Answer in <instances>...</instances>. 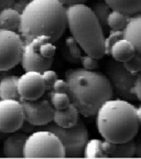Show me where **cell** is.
Segmentation results:
<instances>
[{
	"instance_id": "cell-15",
	"label": "cell",
	"mask_w": 141,
	"mask_h": 159,
	"mask_svg": "<svg viewBox=\"0 0 141 159\" xmlns=\"http://www.w3.org/2000/svg\"><path fill=\"white\" fill-rule=\"evenodd\" d=\"M28 135L24 133H13L6 138L2 152L7 158H23V148Z\"/></svg>"
},
{
	"instance_id": "cell-36",
	"label": "cell",
	"mask_w": 141,
	"mask_h": 159,
	"mask_svg": "<svg viewBox=\"0 0 141 159\" xmlns=\"http://www.w3.org/2000/svg\"><path fill=\"white\" fill-rule=\"evenodd\" d=\"M136 113H137V118H138L139 125H141V104L138 108H136Z\"/></svg>"
},
{
	"instance_id": "cell-34",
	"label": "cell",
	"mask_w": 141,
	"mask_h": 159,
	"mask_svg": "<svg viewBox=\"0 0 141 159\" xmlns=\"http://www.w3.org/2000/svg\"><path fill=\"white\" fill-rule=\"evenodd\" d=\"M59 2L64 5L65 7L67 6H73V5H79V3H85L88 0H59Z\"/></svg>"
},
{
	"instance_id": "cell-27",
	"label": "cell",
	"mask_w": 141,
	"mask_h": 159,
	"mask_svg": "<svg viewBox=\"0 0 141 159\" xmlns=\"http://www.w3.org/2000/svg\"><path fill=\"white\" fill-rule=\"evenodd\" d=\"M37 49H39L40 54L44 57H53L56 52V47L53 44V42H50V41L40 43Z\"/></svg>"
},
{
	"instance_id": "cell-8",
	"label": "cell",
	"mask_w": 141,
	"mask_h": 159,
	"mask_svg": "<svg viewBox=\"0 0 141 159\" xmlns=\"http://www.w3.org/2000/svg\"><path fill=\"white\" fill-rule=\"evenodd\" d=\"M23 47L19 33L0 29V72L9 71L21 62Z\"/></svg>"
},
{
	"instance_id": "cell-18",
	"label": "cell",
	"mask_w": 141,
	"mask_h": 159,
	"mask_svg": "<svg viewBox=\"0 0 141 159\" xmlns=\"http://www.w3.org/2000/svg\"><path fill=\"white\" fill-rule=\"evenodd\" d=\"M112 10H117L128 16H134L141 11V0H104Z\"/></svg>"
},
{
	"instance_id": "cell-7",
	"label": "cell",
	"mask_w": 141,
	"mask_h": 159,
	"mask_svg": "<svg viewBox=\"0 0 141 159\" xmlns=\"http://www.w3.org/2000/svg\"><path fill=\"white\" fill-rule=\"evenodd\" d=\"M105 72L112 85V92L118 96V98L125 99L128 102L137 99L132 89L136 73L129 71L124 63L114 59L108 60V62L105 65Z\"/></svg>"
},
{
	"instance_id": "cell-13",
	"label": "cell",
	"mask_w": 141,
	"mask_h": 159,
	"mask_svg": "<svg viewBox=\"0 0 141 159\" xmlns=\"http://www.w3.org/2000/svg\"><path fill=\"white\" fill-rule=\"evenodd\" d=\"M18 92L20 99L33 101L46 93L42 73L28 71L18 77Z\"/></svg>"
},
{
	"instance_id": "cell-25",
	"label": "cell",
	"mask_w": 141,
	"mask_h": 159,
	"mask_svg": "<svg viewBox=\"0 0 141 159\" xmlns=\"http://www.w3.org/2000/svg\"><path fill=\"white\" fill-rule=\"evenodd\" d=\"M65 48L67 49L69 54L72 55L73 57H75V59L79 60V57H82V49L77 44V42L73 37H68L65 40Z\"/></svg>"
},
{
	"instance_id": "cell-21",
	"label": "cell",
	"mask_w": 141,
	"mask_h": 159,
	"mask_svg": "<svg viewBox=\"0 0 141 159\" xmlns=\"http://www.w3.org/2000/svg\"><path fill=\"white\" fill-rule=\"evenodd\" d=\"M129 19L130 16L125 15L117 10H112L107 20V25L112 31H124L126 25H128Z\"/></svg>"
},
{
	"instance_id": "cell-5",
	"label": "cell",
	"mask_w": 141,
	"mask_h": 159,
	"mask_svg": "<svg viewBox=\"0 0 141 159\" xmlns=\"http://www.w3.org/2000/svg\"><path fill=\"white\" fill-rule=\"evenodd\" d=\"M37 129L49 130L55 134L59 138L65 150V158H83L84 148L88 142V132L85 126V123L78 118L77 123L72 127L64 128L56 124H49L39 126Z\"/></svg>"
},
{
	"instance_id": "cell-12",
	"label": "cell",
	"mask_w": 141,
	"mask_h": 159,
	"mask_svg": "<svg viewBox=\"0 0 141 159\" xmlns=\"http://www.w3.org/2000/svg\"><path fill=\"white\" fill-rule=\"evenodd\" d=\"M124 38L134 44V52L131 59L125 62V66L134 73L141 72V15L131 17L124 30Z\"/></svg>"
},
{
	"instance_id": "cell-19",
	"label": "cell",
	"mask_w": 141,
	"mask_h": 159,
	"mask_svg": "<svg viewBox=\"0 0 141 159\" xmlns=\"http://www.w3.org/2000/svg\"><path fill=\"white\" fill-rule=\"evenodd\" d=\"M18 77L15 75H8L0 81V99H17L20 101L18 92Z\"/></svg>"
},
{
	"instance_id": "cell-22",
	"label": "cell",
	"mask_w": 141,
	"mask_h": 159,
	"mask_svg": "<svg viewBox=\"0 0 141 159\" xmlns=\"http://www.w3.org/2000/svg\"><path fill=\"white\" fill-rule=\"evenodd\" d=\"M92 10H93V12H94L95 17L98 20V22L102 25V28L104 30H106L107 28H108L107 20H108L109 13L112 11L110 7H109L105 1H98V2L94 3V6L92 7Z\"/></svg>"
},
{
	"instance_id": "cell-33",
	"label": "cell",
	"mask_w": 141,
	"mask_h": 159,
	"mask_svg": "<svg viewBox=\"0 0 141 159\" xmlns=\"http://www.w3.org/2000/svg\"><path fill=\"white\" fill-rule=\"evenodd\" d=\"M134 157L141 158V135L134 142Z\"/></svg>"
},
{
	"instance_id": "cell-17",
	"label": "cell",
	"mask_w": 141,
	"mask_h": 159,
	"mask_svg": "<svg viewBox=\"0 0 141 159\" xmlns=\"http://www.w3.org/2000/svg\"><path fill=\"white\" fill-rule=\"evenodd\" d=\"M79 118V113L75 108L74 105L69 104L67 107L62 109H54L53 114V122L59 127H68L74 126Z\"/></svg>"
},
{
	"instance_id": "cell-3",
	"label": "cell",
	"mask_w": 141,
	"mask_h": 159,
	"mask_svg": "<svg viewBox=\"0 0 141 159\" xmlns=\"http://www.w3.org/2000/svg\"><path fill=\"white\" fill-rule=\"evenodd\" d=\"M100 136L112 143L131 140L139 132L136 107L128 101L110 98L99 107L96 114Z\"/></svg>"
},
{
	"instance_id": "cell-14",
	"label": "cell",
	"mask_w": 141,
	"mask_h": 159,
	"mask_svg": "<svg viewBox=\"0 0 141 159\" xmlns=\"http://www.w3.org/2000/svg\"><path fill=\"white\" fill-rule=\"evenodd\" d=\"M100 148L104 154V158H132L134 156V140L125 143H112L103 140Z\"/></svg>"
},
{
	"instance_id": "cell-32",
	"label": "cell",
	"mask_w": 141,
	"mask_h": 159,
	"mask_svg": "<svg viewBox=\"0 0 141 159\" xmlns=\"http://www.w3.org/2000/svg\"><path fill=\"white\" fill-rule=\"evenodd\" d=\"M29 2L30 0H13V3L11 6V8H13L15 10H17L18 12L21 13Z\"/></svg>"
},
{
	"instance_id": "cell-28",
	"label": "cell",
	"mask_w": 141,
	"mask_h": 159,
	"mask_svg": "<svg viewBox=\"0 0 141 159\" xmlns=\"http://www.w3.org/2000/svg\"><path fill=\"white\" fill-rule=\"evenodd\" d=\"M42 77L44 80V83H45V89H46V92H50V91H52V87L54 82L56 81L59 77H57V74L55 71L53 70L49 69V70H45L44 72L42 73Z\"/></svg>"
},
{
	"instance_id": "cell-26",
	"label": "cell",
	"mask_w": 141,
	"mask_h": 159,
	"mask_svg": "<svg viewBox=\"0 0 141 159\" xmlns=\"http://www.w3.org/2000/svg\"><path fill=\"white\" fill-rule=\"evenodd\" d=\"M121 38H124V31H110L108 38H105V55H109L112 44Z\"/></svg>"
},
{
	"instance_id": "cell-2",
	"label": "cell",
	"mask_w": 141,
	"mask_h": 159,
	"mask_svg": "<svg viewBox=\"0 0 141 159\" xmlns=\"http://www.w3.org/2000/svg\"><path fill=\"white\" fill-rule=\"evenodd\" d=\"M65 81L71 104L84 117L95 116L99 107L114 96L107 76L95 70L84 67L67 70Z\"/></svg>"
},
{
	"instance_id": "cell-9",
	"label": "cell",
	"mask_w": 141,
	"mask_h": 159,
	"mask_svg": "<svg viewBox=\"0 0 141 159\" xmlns=\"http://www.w3.org/2000/svg\"><path fill=\"white\" fill-rule=\"evenodd\" d=\"M23 109L24 120L31 126H43L53 122L54 107L50 102V95L47 92L46 96H41L33 101L20 99Z\"/></svg>"
},
{
	"instance_id": "cell-11",
	"label": "cell",
	"mask_w": 141,
	"mask_h": 159,
	"mask_svg": "<svg viewBox=\"0 0 141 159\" xmlns=\"http://www.w3.org/2000/svg\"><path fill=\"white\" fill-rule=\"evenodd\" d=\"M24 124L22 105L17 99H0V132L15 133Z\"/></svg>"
},
{
	"instance_id": "cell-30",
	"label": "cell",
	"mask_w": 141,
	"mask_h": 159,
	"mask_svg": "<svg viewBox=\"0 0 141 159\" xmlns=\"http://www.w3.org/2000/svg\"><path fill=\"white\" fill-rule=\"evenodd\" d=\"M134 94L136 98L141 102V72L136 73V79L134 83Z\"/></svg>"
},
{
	"instance_id": "cell-10",
	"label": "cell",
	"mask_w": 141,
	"mask_h": 159,
	"mask_svg": "<svg viewBox=\"0 0 141 159\" xmlns=\"http://www.w3.org/2000/svg\"><path fill=\"white\" fill-rule=\"evenodd\" d=\"M50 41L46 37H39L34 40L24 43L23 47L22 57H21V65L25 72L28 71H33V72L43 73L45 70H49L52 67L53 57H44L40 54L39 45L42 42ZM51 42V41H50Z\"/></svg>"
},
{
	"instance_id": "cell-29",
	"label": "cell",
	"mask_w": 141,
	"mask_h": 159,
	"mask_svg": "<svg viewBox=\"0 0 141 159\" xmlns=\"http://www.w3.org/2000/svg\"><path fill=\"white\" fill-rule=\"evenodd\" d=\"M81 60V62H82V65L84 69L86 70H96L98 67V61L97 59L93 57H89V55H82V57H79Z\"/></svg>"
},
{
	"instance_id": "cell-16",
	"label": "cell",
	"mask_w": 141,
	"mask_h": 159,
	"mask_svg": "<svg viewBox=\"0 0 141 159\" xmlns=\"http://www.w3.org/2000/svg\"><path fill=\"white\" fill-rule=\"evenodd\" d=\"M134 52L136 50H134V44L126 38H121L112 44L109 55H112V59L116 61L125 63L134 57Z\"/></svg>"
},
{
	"instance_id": "cell-24",
	"label": "cell",
	"mask_w": 141,
	"mask_h": 159,
	"mask_svg": "<svg viewBox=\"0 0 141 159\" xmlns=\"http://www.w3.org/2000/svg\"><path fill=\"white\" fill-rule=\"evenodd\" d=\"M50 102L52 104V106L54 107V109H62L67 107L71 104L69 101V96L67 95V93H61V92H53L50 91Z\"/></svg>"
},
{
	"instance_id": "cell-35",
	"label": "cell",
	"mask_w": 141,
	"mask_h": 159,
	"mask_svg": "<svg viewBox=\"0 0 141 159\" xmlns=\"http://www.w3.org/2000/svg\"><path fill=\"white\" fill-rule=\"evenodd\" d=\"M13 3V0H0V11L7 8H11Z\"/></svg>"
},
{
	"instance_id": "cell-4",
	"label": "cell",
	"mask_w": 141,
	"mask_h": 159,
	"mask_svg": "<svg viewBox=\"0 0 141 159\" xmlns=\"http://www.w3.org/2000/svg\"><path fill=\"white\" fill-rule=\"evenodd\" d=\"M67 28L85 54L99 60L105 57L104 29L92 8L85 3L66 7Z\"/></svg>"
},
{
	"instance_id": "cell-23",
	"label": "cell",
	"mask_w": 141,
	"mask_h": 159,
	"mask_svg": "<svg viewBox=\"0 0 141 159\" xmlns=\"http://www.w3.org/2000/svg\"><path fill=\"white\" fill-rule=\"evenodd\" d=\"M102 140L92 139L88 140L84 148V158H104V154L100 148Z\"/></svg>"
},
{
	"instance_id": "cell-31",
	"label": "cell",
	"mask_w": 141,
	"mask_h": 159,
	"mask_svg": "<svg viewBox=\"0 0 141 159\" xmlns=\"http://www.w3.org/2000/svg\"><path fill=\"white\" fill-rule=\"evenodd\" d=\"M67 83L65 80H61V79H57L56 81L54 82L52 87V91L53 92H61V93H67Z\"/></svg>"
},
{
	"instance_id": "cell-20",
	"label": "cell",
	"mask_w": 141,
	"mask_h": 159,
	"mask_svg": "<svg viewBox=\"0 0 141 159\" xmlns=\"http://www.w3.org/2000/svg\"><path fill=\"white\" fill-rule=\"evenodd\" d=\"M21 13L13 8H7L0 11V29L18 32L20 25Z\"/></svg>"
},
{
	"instance_id": "cell-1",
	"label": "cell",
	"mask_w": 141,
	"mask_h": 159,
	"mask_svg": "<svg viewBox=\"0 0 141 159\" xmlns=\"http://www.w3.org/2000/svg\"><path fill=\"white\" fill-rule=\"evenodd\" d=\"M66 28V7L59 0H30L21 12L18 33L24 43L39 37L56 42Z\"/></svg>"
},
{
	"instance_id": "cell-6",
	"label": "cell",
	"mask_w": 141,
	"mask_h": 159,
	"mask_svg": "<svg viewBox=\"0 0 141 159\" xmlns=\"http://www.w3.org/2000/svg\"><path fill=\"white\" fill-rule=\"evenodd\" d=\"M23 158H65V150L55 134L35 129L25 140Z\"/></svg>"
}]
</instances>
